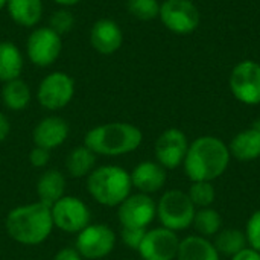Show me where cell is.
I'll return each instance as SVG.
<instances>
[{"instance_id":"1","label":"cell","mask_w":260,"mask_h":260,"mask_svg":"<svg viewBox=\"0 0 260 260\" xmlns=\"http://www.w3.org/2000/svg\"><path fill=\"white\" fill-rule=\"evenodd\" d=\"M230 160V149L224 140L215 136H201L189 143L183 168L190 181L213 183L225 174Z\"/></svg>"},{"instance_id":"2","label":"cell","mask_w":260,"mask_h":260,"mask_svg":"<svg viewBox=\"0 0 260 260\" xmlns=\"http://www.w3.org/2000/svg\"><path fill=\"white\" fill-rule=\"evenodd\" d=\"M50 207L35 201L11 209L5 218L8 236L26 247H35L46 242L53 232Z\"/></svg>"},{"instance_id":"3","label":"cell","mask_w":260,"mask_h":260,"mask_svg":"<svg viewBox=\"0 0 260 260\" xmlns=\"http://www.w3.org/2000/svg\"><path fill=\"white\" fill-rule=\"evenodd\" d=\"M143 133L128 122H108L93 126L84 136V145L98 157H122L140 148Z\"/></svg>"},{"instance_id":"4","label":"cell","mask_w":260,"mask_h":260,"mask_svg":"<svg viewBox=\"0 0 260 260\" xmlns=\"http://www.w3.org/2000/svg\"><path fill=\"white\" fill-rule=\"evenodd\" d=\"M85 180L88 195L104 207H119L133 193L129 172L116 165L96 166Z\"/></svg>"},{"instance_id":"5","label":"cell","mask_w":260,"mask_h":260,"mask_svg":"<svg viewBox=\"0 0 260 260\" xmlns=\"http://www.w3.org/2000/svg\"><path fill=\"white\" fill-rule=\"evenodd\" d=\"M195 212L197 207L192 204L187 192L178 189L166 190L157 203V219L161 227L175 233L192 227Z\"/></svg>"},{"instance_id":"6","label":"cell","mask_w":260,"mask_h":260,"mask_svg":"<svg viewBox=\"0 0 260 260\" xmlns=\"http://www.w3.org/2000/svg\"><path fill=\"white\" fill-rule=\"evenodd\" d=\"M117 236L104 222H91L76 235L75 248L84 260H101L110 256L116 248Z\"/></svg>"},{"instance_id":"7","label":"cell","mask_w":260,"mask_h":260,"mask_svg":"<svg viewBox=\"0 0 260 260\" xmlns=\"http://www.w3.org/2000/svg\"><path fill=\"white\" fill-rule=\"evenodd\" d=\"M50 213L53 227L69 235H78L88 224H91V212L78 197L64 195L53 206H50Z\"/></svg>"},{"instance_id":"8","label":"cell","mask_w":260,"mask_h":260,"mask_svg":"<svg viewBox=\"0 0 260 260\" xmlns=\"http://www.w3.org/2000/svg\"><path fill=\"white\" fill-rule=\"evenodd\" d=\"M75 96V79L66 72L47 73L37 90L38 104L47 111L66 108Z\"/></svg>"},{"instance_id":"9","label":"cell","mask_w":260,"mask_h":260,"mask_svg":"<svg viewBox=\"0 0 260 260\" xmlns=\"http://www.w3.org/2000/svg\"><path fill=\"white\" fill-rule=\"evenodd\" d=\"M158 18L168 30L177 35H189L201 23V14L192 0H165L160 5Z\"/></svg>"},{"instance_id":"10","label":"cell","mask_w":260,"mask_h":260,"mask_svg":"<svg viewBox=\"0 0 260 260\" xmlns=\"http://www.w3.org/2000/svg\"><path fill=\"white\" fill-rule=\"evenodd\" d=\"M62 52V38L49 26L35 27L26 41V56L37 67H49Z\"/></svg>"},{"instance_id":"11","label":"cell","mask_w":260,"mask_h":260,"mask_svg":"<svg viewBox=\"0 0 260 260\" xmlns=\"http://www.w3.org/2000/svg\"><path fill=\"white\" fill-rule=\"evenodd\" d=\"M230 90L235 99L245 105L260 104V64L253 59H242L230 73Z\"/></svg>"},{"instance_id":"12","label":"cell","mask_w":260,"mask_h":260,"mask_svg":"<svg viewBox=\"0 0 260 260\" xmlns=\"http://www.w3.org/2000/svg\"><path fill=\"white\" fill-rule=\"evenodd\" d=\"M117 209V221L120 227L148 229L157 218V203L151 195L131 193Z\"/></svg>"},{"instance_id":"13","label":"cell","mask_w":260,"mask_h":260,"mask_svg":"<svg viewBox=\"0 0 260 260\" xmlns=\"http://www.w3.org/2000/svg\"><path fill=\"white\" fill-rule=\"evenodd\" d=\"M187 149H189L187 136L178 128H168L155 140L154 145L155 161L160 163L166 171L177 169L183 166Z\"/></svg>"},{"instance_id":"14","label":"cell","mask_w":260,"mask_h":260,"mask_svg":"<svg viewBox=\"0 0 260 260\" xmlns=\"http://www.w3.org/2000/svg\"><path fill=\"white\" fill-rule=\"evenodd\" d=\"M180 242L175 232L157 227L146 230L137 253L142 260H177Z\"/></svg>"},{"instance_id":"15","label":"cell","mask_w":260,"mask_h":260,"mask_svg":"<svg viewBox=\"0 0 260 260\" xmlns=\"http://www.w3.org/2000/svg\"><path fill=\"white\" fill-rule=\"evenodd\" d=\"M70 134V126L66 119L61 116H47L43 117L32 131L34 146L52 151L66 143Z\"/></svg>"},{"instance_id":"16","label":"cell","mask_w":260,"mask_h":260,"mask_svg":"<svg viewBox=\"0 0 260 260\" xmlns=\"http://www.w3.org/2000/svg\"><path fill=\"white\" fill-rule=\"evenodd\" d=\"M90 44L101 55H113L123 44V30L117 21L101 18L90 29Z\"/></svg>"},{"instance_id":"17","label":"cell","mask_w":260,"mask_h":260,"mask_svg":"<svg viewBox=\"0 0 260 260\" xmlns=\"http://www.w3.org/2000/svg\"><path fill=\"white\" fill-rule=\"evenodd\" d=\"M129 175H131L133 189H137V192L146 193V195L160 192L165 187L166 180H168L166 169L155 160L140 161L129 172Z\"/></svg>"},{"instance_id":"18","label":"cell","mask_w":260,"mask_h":260,"mask_svg":"<svg viewBox=\"0 0 260 260\" xmlns=\"http://www.w3.org/2000/svg\"><path fill=\"white\" fill-rule=\"evenodd\" d=\"M66 175L58 169H46L35 186L38 201L46 206H53L58 200L66 195Z\"/></svg>"},{"instance_id":"19","label":"cell","mask_w":260,"mask_h":260,"mask_svg":"<svg viewBox=\"0 0 260 260\" xmlns=\"http://www.w3.org/2000/svg\"><path fill=\"white\" fill-rule=\"evenodd\" d=\"M177 260H221V254L210 239L192 235L181 239Z\"/></svg>"},{"instance_id":"20","label":"cell","mask_w":260,"mask_h":260,"mask_svg":"<svg viewBox=\"0 0 260 260\" xmlns=\"http://www.w3.org/2000/svg\"><path fill=\"white\" fill-rule=\"evenodd\" d=\"M43 0H8L6 11L11 20L21 27H35L43 17Z\"/></svg>"},{"instance_id":"21","label":"cell","mask_w":260,"mask_h":260,"mask_svg":"<svg viewBox=\"0 0 260 260\" xmlns=\"http://www.w3.org/2000/svg\"><path fill=\"white\" fill-rule=\"evenodd\" d=\"M230 155L239 161H253L260 157V134L251 126L238 133L230 145Z\"/></svg>"},{"instance_id":"22","label":"cell","mask_w":260,"mask_h":260,"mask_svg":"<svg viewBox=\"0 0 260 260\" xmlns=\"http://www.w3.org/2000/svg\"><path fill=\"white\" fill-rule=\"evenodd\" d=\"M24 58L18 46L12 41H0V82H9L20 78Z\"/></svg>"},{"instance_id":"23","label":"cell","mask_w":260,"mask_h":260,"mask_svg":"<svg viewBox=\"0 0 260 260\" xmlns=\"http://www.w3.org/2000/svg\"><path fill=\"white\" fill-rule=\"evenodd\" d=\"M96 158L98 155L82 143L69 152L66 158V171L72 178H87L96 168Z\"/></svg>"},{"instance_id":"24","label":"cell","mask_w":260,"mask_h":260,"mask_svg":"<svg viewBox=\"0 0 260 260\" xmlns=\"http://www.w3.org/2000/svg\"><path fill=\"white\" fill-rule=\"evenodd\" d=\"M32 99V91L29 85L17 78L5 82L2 87V102L9 111H23L29 107Z\"/></svg>"},{"instance_id":"25","label":"cell","mask_w":260,"mask_h":260,"mask_svg":"<svg viewBox=\"0 0 260 260\" xmlns=\"http://www.w3.org/2000/svg\"><path fill=\"white\" fill-rule=\"evenodd\" d=\"M213 244H215V247H216V250H218L219 254L230 256V257H233L235 254H238L239 251H242L244 248L248 247L245 232L238 230V229H225V230H221L215 236Z\"/></svg>"},{"instance_id":"26","label":"cell","mask_w":260,"mask_h":260,"mask_svg":"<svg viewBox=\"0 0 260 260\" xmlns=\"http://www.w3.org/2000/svg\"><path fill=\"white\" fill-rule=\"evenodd\" d=\"M192 225L200 236L210 239L222 230V216L213 207L197 209Z\"/></svg>"},{"instance_id":"27","label":"cell","mask_w":260,"mask_h":260,"mask_svg":"<svg viewBox=\"0 0 260 260\" xmlns=\"http://www.w3.org/2000/svg\"><path fill=\"white\" fill-rule=\"evenodd\" d=\"M187 195L197 209L212 207L216 200V190L210 181H192Z\"/></svg>"},{"instance_id":"28","label":"cell","mask_w":260,"mask_h":260,"mask_svg":"<svg viewBox=\"0 0 260 260\" xmlns=\"http://www.w3.org/2000/svg\"><path fill=\"white\" fill-rule=\"evenodd\" d=\"M160 5L161 3L158 0H128L126 9L137 20L151 21L158 17Z\"/></svg>"},{"instance_id":"29","label":"cell","mask_w":260,"mask_h":260,"mask_svg":"<svg viewBox=\"0 0 260 260\" xmlns=\"http://www.w3.org/2000/svg\"><path fill=\"white\" fill-rule=\"evenodd\" d=\"M75 26V15L69 8H59L56 9L50 18H49V27L53 29L56 34H59L61 37L64 34H69Z\"/></svg>"},{"instance_id":"30","label":"cell","mask_w":260,"mask_h":260,"mask_svg":"<svg viewBox=\"0 0 260 260\" xmlns=\"http://www.w3.org/2000/svg\"><path fill=\"white\" fill-rule=\"evenodd\" d=\"M245 236H247L248 247L260 253V209L256 210L247 221Z\"/></svg>"},{"instance_id":"31","label":"cell","mask_w":260,"mask_h":260,"mask_svg":"<svg viewBox=\"0 0 260 260\" xmlns=\"http://www.w3.org/2000/svg\"><path fill=\"white\" fill-rule=\"evenodd\" d=\"M148 230V229H146ZM145 229H129V227H122L120 230V239L123 242L125 247H128L129 250H134L137 251L143 238H145V233H146Z\"/></svg>"},{"instance_id":"32","label":"cell","mask_w":260,"mask_h":260,"mask_svg":"<svg viewBox=\"0 0 260 260\" xmlns=\"http://www.w3.org/2000/svg\"><path fill=\"white\" fill-rule=\"evenodd\" d=\"M50 161V151L47 149H43V148H38V146H34L29 152V163L32 168H37V169H43L49 165Z\"/></svg>"},{"instance_id":"33","label":"cell","mask_w":260,"mask_h":260,"mask_svg":"<svg viewBox=\"0 0 260 260\" xmlns=\"http://www.w3.org/2000/svg\"><path fill=\"white\" fill-rule=\"evenodd\" d=\"M52 260H84L75 247H64L58 250Z\"/></svg>"},{"instance_id":"34","label":"cell","mask_w":260,"mask_h":260,"mask_svg":"<svg viewBox=\"0 0 260 260\" xmlns=\"http://www.w3.org/2000/svg\"><path fill=\"white\" fill-rule=\"evenodd\" d=\"M11 134V122H9V117L0 111V143L5 142Z\"/></svg>"},{"instance_id":"35","label":"cell","mask_w":260,"mask_h":260,"mask_svg":"<svg viewBox=\"0 0 260 260\" xmlns=\"http://www.w3.org/2000/svg\"><path fill=\"white\" fill-rule=\"evenodd\" d=\"M232 260H260V253L250 248V247H247L242 251H239L238 254H235Z\"/></svg>"},{"instance_id":"36","label":"cell","mask_w":260,"mask_h":260,"mask_svg":"<svg viewBox=\"0 0 260 260\" xmlns=\"http://www.w3.org/2000/svg\"><path fill=\"white\" fill-rule=\"evenodd\" d=\"M56 5H59L61 8H72V6H76L78 3H81L82 0H53Z\"/></svg>"},{"instance_id":"37","label":"cell","mask_w":260,"mask_h":260,"mask_svg":"<svg viewBox=\"0 0 260 260\" xmlns=\"http://www.w3.org/2000/svg\"><path fill=\"white\" fill-rule=\"evenodd\" d=\"M251 128H253L254 131H257V133L260 134V117H259V119H256V120H254V123L251 125Z\"/></svg>"},{"instance_id":"38","label":"cell","mask_w":260,"mask_h":260,"mask_svg":"<svg viewBox=\"0 0 260 260\" xmlns=\"http://www.w3.org/2000/svg\"><path fill=\"white\" fill-rule=\"evenodd\" d=\"M6 2H8V0H0V11H2L3 8H6Z\"/></svg>"}]
</instances>
